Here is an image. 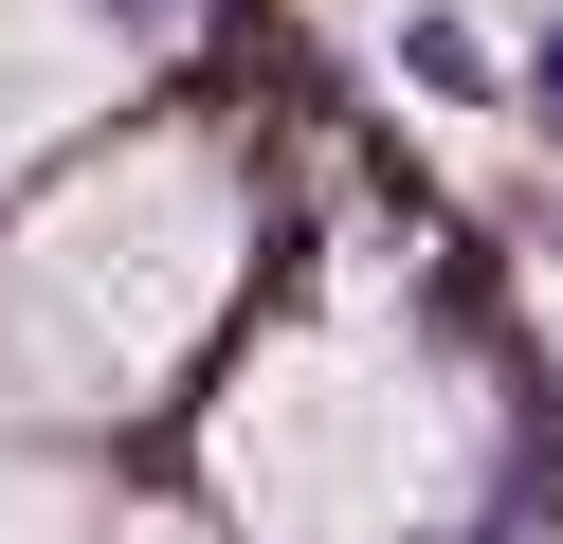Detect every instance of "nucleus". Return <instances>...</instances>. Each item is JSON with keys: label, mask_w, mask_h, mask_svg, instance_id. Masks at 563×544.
Here are the masks:
<instances>
[{"label": "nucleus", "mask_w": 563, "mask_h": 544, "mask_svg": "<svg viewBox=\"0 0 563 544\" xmlns=\"http://www.w3.org/2000/svg\"><path fill=\"white\" fill-rule=\"evenodd\" d=\"M128 19H146V36H183V19H200V0H128Z\"/></svg>", "instance_id": "nucleus-1"}]
</instances>
